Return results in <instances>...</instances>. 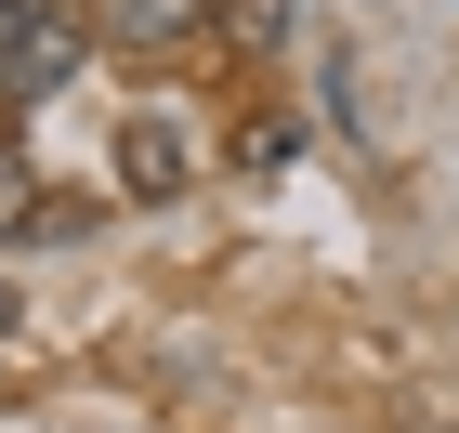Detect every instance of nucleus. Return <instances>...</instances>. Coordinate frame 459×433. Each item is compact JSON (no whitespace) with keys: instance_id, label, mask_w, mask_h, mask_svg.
I'll use <instances>...</instances> for the list:
<instances>
[{"instance_id":"1","label":"nucleus","mask_w":459,"mask_h":433,"mask_svg":"<svg viewBox=\"0 0 459 433\" xmlns=\"http://www.w3.org/2000/svg\"><path fill=\"white\" fill-rule=\"evenodd\" d=\"M79 66H92V39H79L66 13H39V27L0 39V106H39V92H66Z\"/></svg>"},{"instance_id":"2","label":"nucleus","mask_w":459,"mask_h":433,"mask_svg":"<svg viewBox=\"0 0 459 433\" xmlns=\"http://www.w3.org/2000/svg\"><path fill=\"white\" fill-rule=\"evenodd\" d=\"M118 171H132V197H171L184 171H197V144H184V106H144L132 144H118Z\"/></svg>"},{"instance_id":"3","label":"nucleus","mask_w":459,"mask_h":433,"mask_svg":"<svg viewBox=\"0 0 459 433\" xmlns=\"http://www.w3.org/2000/svg\"><path fill=\"white\" fill-rule=\"evenodd\" d=\"M106 13H118V39H197L223 0H106Z\"/></svg>"},{"instance_id":"4","label":"nucleus","mask_w":459,"mask_h":433,"mask_svg":"<svg viewBox=\"0 0 459 433\" xmlns=\"http://www.w3.org/2000/svg\"><path fill=\"white\" fill-rule=\"evenodd\" d=\"M13 223H39V171H27V144L0 132V237H13Z\"/></svg>"},{"instance_id":"5","label":"nucleus","mask_w":459,"mask_h":433,"mask_svg":"<svg viewBox=\"0 0 459 433\" xmlns=\"http://www.w3.org/2000/svg\"><path fill=\"white\" fill-rule=\"evenodd\" d=\"M237 39H249V53H276V39H289V0H237Z\"/></svg>"},{"instance_id":"6","label":"nucleus","mask_w":459,"mask_h":433,"mask_svg":"<svg viewBox=\"0 0 459 433\" xmlns=\"http://www.w3.org/2000/svg\"><path fill=\"white\" fill-rule=\"evenodd\" d=\"M13 328H27V316H13V289H0V355H13Z\"/></svg>"}]
</instances>
